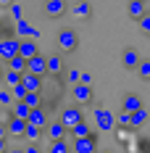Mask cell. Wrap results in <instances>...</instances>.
Here are the masks:
<instances>
[{
	"label": "cell",
	"mask_w": 150,
	"mask_h": 153,
	"mask_svg": "<svg viewBox=\"0 0 150 153\" xmlns=\"http://www.w3.org/2000/svg\"><path fill=\"white\" fill-rule=\"evenodd\" d=\"M148 37H150V34H148Z\"/></svg>",
	"instance_id": "obj_42"
},
{
	"label": "cell",
	"mask_w": 150,
	"mask_h": 153,
	"mask_svg": "<svg viewBox=\"0 0 150 153\" xmlns=\"http://www.w3.org/2000/svg\"><path fill=\"white\" fill-rule=\"evenodd\" d=\"M21 74L24 71H13V69H3V76H0V82H5V87H13L21 82Z\"/></svg>",
	"instance_id": "obj_20"
},
{
	"label": "cell",
	"mask_w": 150,
	"mask_h": 153,
	"mask_svg": "<svg viewBox=\"0 0 150 153\" xmlns=\"http://www.w3.org/2000/svg\"><path fill=\"white\" fill-rule=\"evenodd\" d=\"M45 129H47V140L69 137V129H66V124L61 122V119H55V122H47V124H45Z\"/></svg>",
	"instance_id": "obj_14"
},
{
	"label": "cell",
	"mask_w": 150,
	"mask_h": 153,
	"mask_svg": "<svg viewBox=\"0 0 150 153\" xmlns=\"http://www.w3.org/2000/svg\"><path fill=\"white\" fill-rule=\"evenodd\" d=\"M24 127H27V119L13 116V114H8V116H5V129H8V135L21 137V135H24Z\"/></svg>",
	"instance_id": "obj_10"
},
{
	"label": "cell",
	"mask_w": 150,
	"mask_h": 153,
	"mask_svg": "<svg viewBox=\"0 0 150 153\" xmlns=\"http://www.w3.org/2000/svg\"><path fill=\"white\" fill-rule=\"evenodd\" d=\"M148 82H150V79H148Z\"/></svg>",
	"instance_id": "obj_43"
},
{
	"label": "cell",
	"mask_w": 150,
	"mask_h": 153,
	"mask_svg": "<svg viewBox=\"0 0 150 153\" xmlns=\"http://www.w3.org/2000/svg\"><path fill=\"white\" fill-rule=\"evenodd\" d=\"M55 45H58L61 53H74L76 48H79V37H76L74 29H61L55 34Z\"/></svg>",
	"instance_id": "obj_1"
},
{
	"label": "cell",
	"mask_w": 150,
	"mask_h": 153,
	"mask_svg": "<svg viewBox=\"0 0 150 153\" xmlns=\"http://www.w3.org/2000/svg\"><path fill=\"white\" fill-rule=\"evenodd\" d=\"M69 135H71V137H82V135H90V124H87V119H82V122H76L74 127H69Z\"/></svg>",
	"instance_id": "obj_24"
},
{
	"label": "cell",
	"mask_w": 150,
	"mask_h": 153,
	"mask_svg": "<svg viewBox=\"0 0 150 153\" xmlns=\"http://www.w3.org/2000/svg\"><path fill=\"white\" fill-rule=\"evenodd\" d=\"M8 135V129H5V122H0V137H5Z\"/></svg>",
	"instance_id": "obj_38"
},
{
	"label": "cell",
	"mask_w": 150,
	"mask_h": 153,
	"mask_svg": "<svg viewBox=\"0 0 150 153\" xmlns=\"http://www.w3.org/2000/svg\"><path fill=\"white\" fill-rule=\"evenodd\" d=\"M27 153H37V143H29L27 145Z\"/></svg>",
	"instance_id": "obj_37"
},
{
	"label": "cell",
	"mask_w": 150,
	"mask_h": 153,
	"mask_svg": "<svg viewBox=\"0 0 150 153\" xmlns=\"http://www.w3.org/2000/svg\"><path fill=\"white\" fill-rule=\"evenodd\" d=\"M21 137H27L29 143H37V140L42 137V129H40V127H34V124H29V122H27V127H24V135H21Z\"/></svg>",
	"instance_id": "obj_27"
},
{
	"label": "cell",
	"mask_w": 150,
	"mask_h": 153,
	"mask_svg": "<svg viewBox=\"0 0 150 153\" xmlns=\"http://www.w3.org/2000/svg\"><path fill=\"white\" fill-rule=\"evenodd\" d=\"M11 3H13V0H0V5H11Z\"/></svg>",
	"instance_id": "obj_40"
},
{
	"label": "cell",
	"mask_w": 150,
	"mask_h": 153,
	"mask_svg": "<svg viewBox=\"0 0 150 153\" xmlns=\"http://www.w3.org/2000/svg\"><path fill=\"white\" fill-rule=\"evenodd\" d=\"M79 82H84V85H92V74H90V71H82V74H79Z\"/></svg>",
	"instance_id": "obj_35"
},
{
	"label": "cell",
	"mask_w": 150,
	"mask_h": 153,
	"mask_svg": "<svg viewBox=\"0 0 150 153\" xmlns=\"http://www.w3.org/2000/svg\"><path fill=\"white\" fill-rule=\"evenodd\" d=\"M69 148H71V145H69V140H66V137H55V140H50V145H47V151H50V153H66Z\"/></svg>",
	"instance_id": "obj_23"
},
{
	"label": "cell",
	"mask_w": 150,
	"mask_h": 153,
	"mask_svg": "<svg viewBox=\"0 0 150 153\" xmlns=\"http://www.w3.org/2000/svg\"><path fill=\"white\" fill-rule=\"evenodd\" d=\"M79 74H82L79 69H69V71H66V79H69V85H76V82H79Z\"/></svg>",
	"instance_id": "obj_33"
},
{
	"label": "cell",
	"mask_w": 150,
	"mask_h": 153,
	"mask_svg": "<svg viewBox=\"0 0 150 153\" xmlns=\"http://www.w3.org/2000/svg\"><path fill=\"white\" fill-rule=\"evenodd\" d=\"M95 127H98L100 132H108V129H113V127H116V119H113V114H111V111H105V108H98V111H95Z\"/></svg>",
	"instance_id": "obj_6"
},
{
	"label": "cell",
	"mask_w": 150,
	"mask_h": 153,
	"mask_svg": "<svg viewBox=\"0 0 150 153\" xmlns=\"http://www.w3.org/2000/svg\"><path fill=\"white\" fill-rule=\"evenodd\" d=\"M11 92H13V98H16V100H21V98L27 95V87L18 82V85H13V87H11Z\"/></svg>",
	"instance_id": "obj_32"
},
{
	"label": "cell",
	"mask_w": 150,
	"mask_h": 153,
	"mask_svg": "<svg viewBox=\"0 0 150 153\" xmlns=\"http://www.w3.org/2000/svg\"><path fill=\"white\" fill-rule=\"evenodd\" d=\"M113 119H116V127H121V129H132V119H129V111H124V108H121V111L116 114V116H113Z\"/></svg>",
	"instance_id": "obj_29"
},
{
	"label": "cell",
	"mask_w": 150,
	"mask_h": 153,
	"mask_svg": "<svg viewBox=\"0 0 150 153\" xmlns=\"http://www.w3.org/2000/svg\"><path fill=\"white\" fill-rule=\"evenodd\" d=\"M95 148H98V135L95 132L82 135V137H74V143H71V151H76V153H92Z\"/></svg>",
	"instance_id": "obj_4"
},
{
	"label": "cell",
	"mask_w": 150,
	"mask_h": 153,
	"mask_svg": "<svg viewBox=\"0 0 150 153\" xmlns=\"http://www.w3.org/2000/svg\"><path fill=\"white\" fill-rule=\"evenodd\" d=\"M137 27H140L142 34H150V11H145V13L137 19Z\"/></svg>",
	"instance_id": "obj_30"
},
{
	"label": "cell",
	"mask_w": 150,
	"mask_h": 153,
	"mask_svg": "<svg viewBox=\"0 0 150 153\" xmlns=\"http://www.w3.org/2000/svg\"><path fill=\"white\" fill-rule=\"evenodd\" d=\"M145 11H148L145 0H129V5H126V13H129V19H132V21H137Z\"/></svg>",
	"instance_id": "obj_18"
},
{
	"label": "cell",
	"mask_w": 150,
	"mask_h": 153,
	"mask_svg": "<svg viewBox=\"0 0 150 153\" xmlns=\"http://www.w3.org/2000/svg\"><path fill=\"white\" fill-rule=\"evenodd\" d=\"M8 13L13 16V19H21V5H18V3H11V5H8Z\"/></svg>",
	"instance_id": "obj_34"
},
{
	"label": "cell",
	"mask_w": 150,
	"mask_h": 153,
	"mask_svg": "<svg viewBox=\"0 0 150 153\" xmlns=\"http://www.w3.org/2000/svg\"><path fill=\"white\" fill-rule=\"evenodd\" d=\"M142 106V98L140 95H134V92H126L124 98H121V108L124 111H134V108Z\"/></svg>",
	"instance_id": "obj_19"
},
{
	"label": "cell",
	"mask_w": 150,
	"mask_h": 153,
	"mask_svg": "<svg viewBox=\"0 0 150 153\" xmlns=\"http://www.w3.org/2000/svg\"><path fill=\"white\" fill-rule=\"evenodd\" d=\"M27 71H32V74H42L45 76V71H47V66H45V56L37 50L34 56H29L27 58Z\"/></svg>",
	"instance_id": "obj_13"
},
{
	"label": "cell",
	"mask_w": 150,
	"mask_h": 153,
	"mask_svg": "<svg viewBox=\"0 0 150 153\" xmlns=\"http://www.w3.org/2000/svg\"><path fill=\"white\" fill-rule=\"evenodd\" d=\"M129 119H132V129H134V127H142V124L148 122V111H145V106L129 111Z\"/></svg>",
	"instance_id": "obj_21"
},
{
	"label": "cell",
	"mask_w": 150,
	"mask_h": 153,
	"mask_svg": "<svg viewBox=\"0 0 150 153\" xmlns=\"http://www.w3.org/2000/svg\"><path fill=\"white\" fill-rule=\"evenodd\" d=\"M137 61H140V53H137L134 48H126V50L121 53V66H124L126 71H134Z\"/></svg>",
	"instance_id": "obj_17"
},
{
	"label": "cell",
	"mask_w": 150,
	"mask_h": 153,
	"mask_svg": "<svg viewBox=\"0 0 150 153\" xmlns=\"http://www.w3.org/2000/svg\"><path fill=\"white\" fill-rule=\"evenodd\" d=\"M16 37H32V40H40V32L32 27L27 19H16V27H13Z\"/></svg>",
	"instance_id": "obj_11"
},
{
	"label": "cell",
	"mask_w": 150,
	"mask_h": 153,
	"mask_svg": "<svg viewBox=\"0 0 150 153\" xmlns=\"http://www.w3.org/2000/svg\"><path fill=\"white\" fill-rule=\"evenodd\" d=\"M45 66H47V71H45V74H50V76L63 74V69H66V63H63V56H61V53L45 56Z\"/></svg>",
	"instance_id": "obj_9"
},
{
	"label": "cell",
	"mask_w": 150,
	"mask_h": 153,
	"mask_svg": "<svg viewBox=\"0 0 150 153\" xmlns=\"http://www.w3.org/2000/svg\"><path fill=\"white\" fill-rule=\"evenodd\" d=\"M8 111H11L13 116H21V119H27V116H29V106H27L24 100H13Z\"/></svg>",
	"instance_id": "obj_26"
},
{
	"label": "cell",
	"mask_w": 150,
	"mask_h": 153,
	"mask_svg": "<svg viewBox=\"0 0 150 153\" xmlns=\"http://www.w3.org/2000/svg\"><path fill=\"white\" fill-rule=\"evenodd\" d=\"M40 50L37 45V40H32V37H18V56H24V58H29Z\"/></svg>",
	"instance_id": "obj_16"
},
{
	"label": "cell",
	"mask_w": 150,
	"mask_h": 153,
	"mask_svg": "<svg viewBox=\"0 0 150 153\" xmlns=\"http://www.w3.org/2000/svg\"><path fill=\"white\" fill-rule=\"evenodd\" d=\"M69 11H71V16L79 19V21H90V19H92V5H90V0H76Z\"/></svg>",
	"instance_id": "obj_8"
},
{
	"label": "cell",
	"mask_w": 150,
	"mask_h": 153,
	"mask_svg": "<svg viewBox=\"0 0 150 153\" xmlns=\"http://www.w3.org/2000/svg\"><path fill=\"white\" fill-rule=\"evenodd\" d=\"M5 69H13V71H27V58L24 56H11L8 61H5Z\"/></svg>",
	"instance_id": "obj_22"
},
{
	"label": "cell",
	"mask_w": 150,
	"mask_h": 153,
	"mask_svg": "<svg viewBox=\"0 0 150 153\" xmlns=\"http://www.w3.org/2000/svg\"><path fill=\"white\" fill-rule=\"evenodd\" d=\"M18 53V37H16L13 32H5V34H0V61L5 63L11 56Z\"/></svg>",
	"instance_id": "obj_2"
},
{
	"label": "cell",
	"mask_w": 150,
	"mask_h": 153,
	"mask_svg": "<svg viewBox=\"0 0 150 153\" xmlns=\"http://www.w3.org/2000/svg\"><path fill=\"white\" fill-rule=\"evenodd\" d=\"M21 85L27 87V92H29V90L42 92V90H45V87H42V85H45V76H42V74H32V71H24V74H21Z\"/></svg>",
	"instance_id": "obj_7"
},
{
	"label": "cell",
	"mask_w": 150,
	"mask_h": 153,
	"mask_svg": "<svg viewBox=\"0 0 150 153\" xmlns=\"http://www.w3.org/2000/svg\"><path fill=\"white\" fill-rule=\"evenodd\" d=\"M42 5H45L47 19H61V16H66V11H69V3L66 0H45Z\"/></svg>",
	"instance_id": "obj_5"
},
{
	"label": "cell",
	"mask_w": 150,
	"mask_h": 153,
	"mask_svg": "<svg viewBox=\"0 0 150 153\" xmlns=\"http://www.w3.org/2000/svg\"><path fill=\"white\" fill-rule=\"evenodd\" d=\"M3 69H5V63H3V61H0V76H3Z\"/></svg>",
	"instance_id": "obj_41"
},
{
	"label": "cell",
	"mask_w": 150,
	"mask_h": 153,
	"mask_svg": "<svg viewBox=\"0 0 150 153\" xmlns=\"http://www.w3.org/2000/svg\"><path fill=\"white\" fill-rule=\"evenodd\" d=\"M134 71H137V76H140V79H145V82H148V79H150V61L140 56V61H137Z\"/></svg>",
	"instance_id": "obj_25"
},
{
	"label": "cell",
	"mask_w": 150,
	"mask_h": 153,
	"mask_svg": "<svg viewBox=\"0 0 150 153\" xmlns=\"http://www.w3.org/2000/svg\"><path fill=\"white\" fill-rule=\"evenodd\" d=\"M82 119H84V114L79 111V106H66L63 111H61V122L66 124V129L74 127L76 122H82Z\"/></svg>",
	"instance_id": "obj_12"
},
{
	"label": "cell",
	"mask_w": 150,
	"mask_h": 153,
	"mask_svg": "<svg viewBox=\"0 0 150 153\" xmlns=\"http://www.w3.org/2000/svg\"><path fill=\"white\" fill-rule=\"evenodd\" d=\"M16 98H13V92H11V87H5V90H0V106H5V108H11V103H13Z\"/></svg>",
	"instance_id": "obj_31"
},
{
	"label": "cell",
	"mask_w": 150,
	"mask_h": 153,
	"mask_svg": "<svg viewBox=\"0 0 150 153\" xmlns=\"http://www.w3.org/2000/svg\"><path fill=\"white\" fill-rule=\"evenodd\" d=\"M71 95H74V100L79 103V106H90L92 100H95V95H92V85H84V82L71 85Z\"/></svg>",
	"instance_id": "obj_3"
},
{
	"label": "cell",
	"mask_w": 150,
	"mask_h": 153,
	"mask_svg": "<svg viewBox=\"0 0 150 153\" xmlns=\"http://www.w3.org/2000/svg\"><path fill=\"white\" fill-rule=\"evenodd\" d=\"M5 32H11V29H8V24H5V19L0 16V34H5Z\"/></svg>",
	"instance_id": "obj_36"
},
{
	"label": "cell",
	"mask_w": 150,
	"mask_h": 153,
	"mask_svg": "<svg viewBox=\"0 0 150 153\" xmlns=\"http://www.w3.org/2000/svg\"><path fill=\"white\" fill-rule=\"evenodd\" d=\"M27 122L34 124V127H40V129H45V124L50 122V119H47L45 108H42V106H37V108H29V116H27Z\"/></svg>",
	"instance_id": "obj_15"
},
{
	"label": "cell",
	"mask_w": 150,
	"mask_h": 153,
	"mask_svg": "<svg viewBox=\"0 0 150 153\" xmlns=\"http://www.w3.org/2000/svg\"><path fill=\"white\" fill-rule=\"evenodd\" d=\"M21 100H24V103H27L29 108H37V106H42V92H34V90H29L27 95H24V98H21Z\"/></svg>",
	"instance_id": "obj_28"
},
{
	"label": "cell",
	"mask_w": 150,
	"mask_h": 153,
	"mask_svg": "<svg viewBox=\"0 0 150 153\" xmlns=\"http://www.w3.org/2000/svg\"><path fill=\"white\" fill-rule=\"evenodd\" d=\"M0 151H8V143H5V137H0Z\"/></svg>",
	"instance_id": "obj_39"
}]
</instances>
